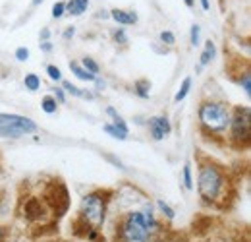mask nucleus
Returning <instances> with one entry per match:
<instances>
[{
	"label": "nucleus",
	"mask_w": 251,
	"mask_h": 242,
	"mask_svg": "<svg viewBox=\"0 0 251 242\" xmlns=\"http://www.w3.org/2000/svg\"><path fill=\"white\" fill-rule=\"evenodd\" d=\"M47 74H49V78H50L52 82H60V80H62V72H60V68H56L54 64H49V66H47Z\"/></svg>",
	"instance_id": "obj_24"
},
{
	"label": "nucleus",
	"mask_w": 251,
	"mask_h": 242,
	"mask_svg": "<svg viewBox=\"0 0 251 242\" xmlns=\"http://www.w3.org/2000/svg\"><path fill=\"white\" fill-rule=\"evenodd\" d=\"M70 70H72V74H74L77 80H83V82H95V78H97L93 74H89L79 62H70Z\"/></svg>",
	"instance_id": "obj_11"
},
{
	"label": "nucleus",
	"mask_w": 251,
	"mask_h": 242,
	"mask_svg": "<svg viewBox=\"0 0 251 242\" xmlns=\"http://www.w3.org/2000/svg\"><path fill=\"white\" fill-rule=\"evenodd\" d=\"M184 2H186V6H188V8H191V6L195 4V0H184Z\"/></svg>",
	"instance_id": "obj_39"
},
{
	"label": "nucleus",
	"mask_w": 251,
	"mask_h": 242,
	"mask_svg": "<svg viewBox=\"0 0 251 242\" xmlns=\"http://www.w3.org/2000/svg\"><path fill=\"white\" fill-rule=\"evenodd\" d=\"M74 35H75V30H74V28H68V30L64 31V39H72Z\"/></svg>",
	"instance_id": "obj_35"
},
{
	"label": "nucleus",
	"mask_w": 251,
	"mask_h": 242,
	"mask_svg": "<svg viewBox=\"0 0 251 242\" xmlns=\"http://www.w3.org/2000/svg\"><path fill=\"white\" fill-rule=\"evenodd\" d=\"M6 239H8V229L0 225V242H4Z\"/></svg>",
	"instance_id": "obj_34"
},
{
	"label": "nucleus",
	"mask_w": 251,
	"mask_h": 242,
	"mask_svg": "<svg viewBox=\"0 0 251 242\" xmlns=\"http://www.w3.org/2000/svg\"><path fill=\"white\" fill-rule=\"evenodd\" d=\"M41 49H43L45 53H50V51H52V43H50V41H43V43H41Z\"/></svg>",
	"instance_id": "obj_33"
},
{
	"label": "nucleus",
	"mask_w": 251,
	"mask_h": 242,
	"mask_svg": "<svg viewBox=\"0 0 251 242\" xmlns=\"http://www.w3.org/2000/svg\"><path fill=\"white\" fill-rule=\"evenodd\" d=\"M147 126H149V134H151V138H153L155 142L164 140V138L170 136V132H172L170 121H168L166 117H151L149 122H147Z\"/></svg>",
	"instance_id": "obj_9"
},
{
	"label": "nucleus",
	"mask_w": 251,
	"mask_h": 242,
	"mask_svg": "<svg viewBox=\"0 0 251 242\" xmlns=\"http://www.w3.org/2000/svg\"><path fill=\"white\" fill-rule=\"evenodd\" d=\"M22 212H24V217H25L29 223H39V221L43 223V221L49 217L50 210L47 208V204H45L43 198L31 196V198H27V200L24 202Z\"/></svg>",
	"instance_id": "obj_8"
},
{
	"label": "nucleus",
	"mask_w": 251,
	"mask_h": 242,
	"mask_svg": "<svg viewBox=\"0 0 251 242\" xmlns=\"http://www.w3.org/2000/svg\"><path fill=\"white\" fill-rule=\"evenodd\" d=\"M64 12H66V2H56L54 6H52V18H62Z\"/></svg>",
	"instance_id": "obj_27"
},
{
	"label": "nucleus",
	"mask_w": 251,
	"mask_h": 242,
	"mask_svg": "<svg viewBox=\"0 0 251 242\" xmlns=\"http://www.w3.org/2000/svg\"><path fill=\"white\" fill-rule=\"evenodd\" d=\"M201 6H203V10H209L211 8V2L209 0H201Z\"/></svg>",
	"instance_id": "obj_38"
},
{
	"label": "nucleus",
	"mask_w": 251,
	"mask_h": 242,
	"mask_svg": "<svg viewBox=\"0 0 251 242\" xmlns=\"http://www.w3.org/2000/svg\"><path fill=\"white\" fill-rule=\"evenodd\" d=\"M41 109H43L47 115H54L56 109H58V103H56V99H54L52 95H45L43 101H41Z\"/></svg>",
	"instance_id": "obj_17"
},
{
	"label": "nucleus",
	"mask_w": 251,
	"mask_h": 242,
	"mask_svg": "<svg viewBox=\"0 0 251 242\" xmlns=\"http://www.w3.org/2000/svg\"><path fill=\"white\" fill-rule=\"evenodd\" d=\"M240 86H242V90L246 91V95L250 97L251 95V74L250 72H244V76L240 78Z\"/></svg>",
	"instance_id": "obj_25"
},
{
	"label": "nucleus",
	"mask_w": 251,
	"mask_h": 242,
	"mask_svg": "<svg viewBox=\"0 0 251 242\" xmlns=\"http://www.w3.org/2000/svg\"><path fill=\"white\" fill-rule=\"evenodd\" d=\"M160 233L153 208L147 206L141 212H127L118 225V242H153L155 235Z\"/></svg>",
	"instance_id": "obj_1"
},
{
	"label": "nucleus",
	"mask_w": 251,
	"mask_h": 242,
	"mask_svg": "<svg viewBox=\"0 0 251 242\" xmlns=\"http://www.w3.org/2000/svg\"><path fill=\"white\" fill-rule=\"evenodd\" d=\"M95 86H97V90L99 91H102L104 88H106V84H104L102 80H99V78H95Z\"/></svg>",
	"instance_id": "obj_36"
},
{
	"label": "nucleus",
	"mask_w": 251,
	"mask_h": 242,
	"mask_svg": "<svg viewBox=\"0 0 251 242\" xmlns=\"http://www.w3.org/2000/svg\"><path fill=\"white\" fill-rule=\"evenodd\" d=\"M215 57H217V47H215L213 41H207L205 43V49H203V53L199 57V66H207Z\"/></svg>",
	"instance_id": "obj_13"
},
{
	"label": "nucleus",
	"mask_w": 251,
	"mask_h": 242,
	"mask_svg": "<svg viewBox=\"0 0 251 242\" xmlns=\"http://www.w3.org/2000/svg\"><path fill=\"white\" fill-rule=\"evenodd\" d=\"M112 37H114V41L120 43V45H126V43H127V35H126V31L122 30V28H118V30L114 31Z\"/></svg>",
	"instance_id": "obj_28"
},
{
	"label": "nucleus",
	"mask_w": 251,
	"mask_h": 242,
	"mask_svg": "<svg viewBox=\"0 0 251 242\" xmlns=\"http://www.w3.org/2000/svg\"><path fill=\"white\" fill-rule=\"evenodd\" d=\"M81 66H83V68H85L89 74H93V76H97V74L100 72V66H99V64H97L91 57H85V59L81 60Z\"/></svg>",
	"instance_id": "obj_20"
},
{
	"label": "nucleus",
	"mask_w": 251,
	"mask_h": 242,
	"mask_svg": "<svg viewBox=\"0 0 251 242\" xmlns=\"http://www.w3.org/2000/svg\"><path fill=\"white\" fill-rule=\"evenodd\" d=\"M106 115H108V117H112V124H114L118 130H122L124 134H129V128H127V124H126L124 119H122V117H120V115L114 111V107H108V109H106Z\"/></svg>",
	"instance_id": "obj_16"
},
{
	"label": "nucleus",
	"mask_w": 251,
	"mask_h": 242,
	"mask_svg": "<svg viewBox=\"0 0 251 242\" xmlns=\"http://www.w3.org/2000/svg\"><path fill=\"white\" fill-rule=\"evenodd\" d=\"M191 84H193V80L191 78H184V82H182V86H180V90H178V93L174 95V101L176 103H180V101H184L186 97H188L189 90H191Z\"/></svg>",
	"instance_id": "obj_18"
},
{
	"label": "nucleus",
	"mask_w": 251,
	"mask_h": 242,
	"mask_svg": "<svg viewBox=\"0 0 251 242\" xmlns=\"http://www.w3.org/2000/svg\"><path fill=\"white\" fill-rule=\"evenodd\" d=\"M110 16L120 26H133V24H137V14L135 12H129V10H118L116 8V10L110 12Z\"/></svg>",
	"instance_id": "obj_10"
},
{
	"label": "nucleus",
	"mask_w": 251,
	"mask_h": 242,
	"mask_svg": "<svg viewBox=\"0 0 251 242\" xmlns=\"http://www.w3.org/2000/svg\"><path fill=\"white\" fill-rule=\"evenodd\" d=\"M106 161H110V163H114V165H116L118 169H126V167H124V163H122L120 159H116L114 155H106Z\"/></svg>",
	"instance_id": "obj_32"
},
{
	"label": "nucleus",
	"mask_w": 251,
	"mask_h": 242,
	"mask_svg": "<svg viewBox=\"0 0 251 242\" xmlns=\"http://www.w3.org/2000/svg\"><path fill=\"white\" fill-rule=\"evenodd\" d=\"M133 90L137 93V97L149 99V95H151V82H149V80H137V82L133 84Z\"/></svg>",
	"instance_id": "obj_15"
},
{
	"label": "nucleus",
	"mask_w": 251,
	"mask_h": 242,
	"mask_svg": "<svg viewBox=\"0 0 251 242\" xmlns=\"http://www.w3.org/2000/svg\"><path fill=\"white\" fill-rule=\"evenodd\" d=\"M251 136V111L250 107H238L230 117V138L236 144H248Z\"/></svg>",
	"instance_id": "obj_7"
},
{
	"label": "nucleus",
	"mask_w": 251,
	"mask_h": 242,
	"mask_svg": "<svg viewBox=\"0 0 251 242\" xmlns=\"http://www.w3.org/2000/svg\"><path fill=\"white\" fill-rule=\"evenodd\" d=\"M52 97H54L56 103H60V105L66 103V93H64V90H60V88H54V95H52Z\"/></svg>",
	"instance_id": "obj_31"
},
{
	"label": "nucleus",
	"mask_w": 251,
	"mask_h": 242,
	"mask_svg": "<svg viewBox=\"0 0 251 242\" xmlns=\"http://www.w3.org/2000/svg\"><path fill=\"white\" fill-rule=\"evenodd\" d=\"M16 59L20 62H25L29 59V49H25V47H20V49H16Z\"/></svg>",
	"instance_id": "obj_30"
},
{
	"label": "nucleus",
	"mask_w": 251,
	"mask_h": 242,
	"mask_svg": "<svg viewBox=\"0 0 251 242\" xmlns=\"http://www.w3.org/2000/svg\"><path fill=\"white\" fill-rule=\"evenodd\" d=\"M160 41H162L164 45H174V43H176V37H174L172 31H162V33H160Z\"/></svg>",
	"instance_id": "obj_29"
},
{
	"label": "nucleus",
	"mask_w": 251,
	"mask_h": 242,
	"mask_svg": "<svg viewBox=\"0 0 251 242\" xmlns=\"http://www.w3.org/2000/svg\"><path fill=\"white\" fill-rule=\"evenodd\" d=\"M102 128H104V132H106V134H110L112 138H118V140H126V138H127V134H124L122 130H118L114 124H104Z\"/></svg>",
	"instance_id": "obj_21"
},
{
	"label": "nucleus",
	"mask_w": 251,
	"mask_h": 242,
	"mask_svg": "<svg viewBox=\"0 0 251 242\" xmlns=\"http://www.w3.org/2000/svg\"><path fill=\"white\" fill-rule=\"evenodd\" d=\"M230 111L220 101H205L199 107V122L205 130L219 134L230 126Z\"/></svg>",
	"instance_id": "obj_4"
},
{
	"label": "nucleus",
	"mask_w": 251,
	"mask_h": 242,
	"mask_svg": "<svg viewBox=\"0 0 251 242\" xmlns=\"http://www.w3.org/2000/svg\"><path fill=\"white\" fill-rule=\"evenodd\" d=\"M62 88H64V93H70V95H74V97H79V99H93V95H91L89 91L74 86L72 82H62Z\"/></svg>",
	"instance_id": "obj_14"
},
{
	"label": "nucleus",
	"mask_w": 251,
	"mask_h": 242,
	"mask_svg": "<svg viewBox=\"0 0 251 242\" xmlns=\"http://www.w3.org/2000/svg\"><path fill=\"white\" fill-rule=\"evenodd\" d=\"M184 186L188 190H193V177H191V163L184 165Z\"/></svg>",
	"instance_id": "obj_23"
},
{
	"label": "nucleus",
	"mask_w": 251,
	"mask_h": 242,
	"mask_svg": "<svg viewBox=\"0 0 251 242\" xmlns=\"http://www.w3.org/2000/svg\"><path fill=\"white\" fill-rule=\"evenodd\" d=\"M45 242H58V241H45Z\"/></svg>",
	"instance_id": "obj_41"
},
{
	"label": "nucleus",
	"mask_w": 251,
	"mask_h": 242,
	"mask_svg": "<svg viewBox=\"0 0 251 242\" xmlns=\"http://www.w3.org/2000/svg\"><path fill=\"white\" fill-rule=\"evenodd\" d=\"M226 190V175L215 163H201L197 169V192L205 204L219 202Z\"/></svg>",
	"instance_id": "obj_2"
},
{
	"label": "nucleus",
	"mask_w": 251,
	"mask_h": 242,
	"mask_svg": "<svg viewBox=\"0 0 251 242\" xmlns=\"http://www.w3.org/2000/svg\"><path fill=\"white\" fill-rule=\"evenodd\" d=\"M199 39H201V28L199 26H191V31H189V41L193 47L199 45Z\"/></svg>",
	"instance_id": "obj_26"
},
{
	"label": "nucleus",
	"mask_w": 251,
	"mask_h": 242,
	"mask_svg": "<svg viewBox=\"0 0 251 242\" xmlns=\"http://www.w3.org/2000/svg\"><path fill=\"white\" fill-rule=\"evenodd\" d=\"M49 37H50V31H49V30L41 31V39H43V41H49Z\"/></svg>",
	"instance_id": "obj_37"
},
{
	"label": "nucleus",
	"mask_w": 251,
	"mask_h": 242,
	"mask_svg": "<svg viewBox=\"0 0 251 242\" xmlns=\"http://www.w3.org/2000/svg\"><path fill=\"white\" fill-rule=\"evenodd\" d=\"M87 8H89V0H70L66 4V12H70L72 16H81Z\"/></svg>",
	"instance_id": "obj_12"
},
{
	"label": "nucleus",
	"mask_w": 251,
	"mask_h": 242,
	"mask_svg": "<svg viewBox=\"0 0 251 242\" xmlns=\"http://www.w3.org/2000/svg\"><path fill=\"white\" fill-rule=\"evenodd\" d=\"M37 132V124L22 115L0 113V138H24Z\"/></svg>",
	"instance_id": "obj_5"
},
{
	"label": "nucleus",
	"mask_w": 251,
	"mask_h": 242,
	"mask_svg": "<svg viewBox=\"0 0 251 242\" xmlns=\"http://www.w3.org/2000/svg\"><path fill=\"white\" fill-rule=\"evenodd\" d=\"M41 2H43V0H33V4H41Z\"/></svg>",
	"instance_id": "obj_40"
},
{
	"label": "nucleus",
	"mask_w": 251,
	"mask_h": 242,
	"mask_svg": "<svg viewBox=\"0 0 251 242\" xmlns=\"http://www.w3.org/2000/svg\"><path fill=\"white\" fill-rule=\"evenodd\" d=\"M45 204L47 208L52 212V215L58 219L62 217L64 213L68 212V206H70V196H68V188L64 186V182L54 181L47 186V192H45Z\"/></svg>",
	"instance_id": "obj_6"
},
{
	"label": "nucleus",
	"mask_w": 251,
	"mask_h": 242,
	"mask_svg": "<svg viewBox=\"0 0 251 242\" xmlns=\"http://www.w3.org/2000/svg\"><path fill=\"white\" fill-rule=\"evenodd\" d=\"M157 208L160 210V213L166 217V219H174V215H176V212L164 202V200H157Z\"/></svg>",
	"instance_id": "obj_22"
},
{
	"label": "nucleus",
	"mask_w": 251,
	"mask_h": 242,
	"mask_svg": "<svg viewBox=\"0 0 251 242\" xmlns=\"http://www.w3.org/2000/svg\"><path fill=\"white\" fill-rule=\"evenodd\" d=\"M24 86H25L27 91H37L41 88V78H39L37 74H27V76L24 78Z\"/></svg>",
	"instance_id": "obj_19"
},
{
	"label": "nucleus",
	"mask_w": 251,
	"mask_h": 242,
	"mask_svg": "<svg viewBox=\"0 0 251 242\" xmlns=\"http://www.w3.org/2000/svg\"><path fill=\"white\" fill-rule=\"evenodd\" d=\"M106 206H108V198H104L102 192H91L83 196L77 219L83 221L87 227L99 231L106 219Z\"/></svg>",
	"instance_id": "obj_3"
}]
</instances>
